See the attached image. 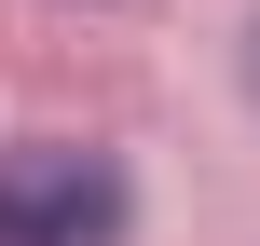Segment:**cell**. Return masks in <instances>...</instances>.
Wrapping results in <instances>:
<instances>
[{
  "label": "cell",
  "mask_w": 260,
  "mask_h": 246,
  "mask_svg": "<svg viewBox=\"0 0 260 246\" xmlns=\"http://www.w3.org/2000/svg\"><path fill=\"white\" fill-rule=\"evenodd\" d=\"M0 246H123V164L82 137L0 151Z\"/></svg>",
  "instance_id": "cell-1"
},
{
  "label": "cell",
  "mask_w": 260,
  "mask_h": 246,
  "mask_svg": "<svg viewBox=\"0 0 260 246\" xmlns=\"http://www.w3.org/2000/svg\"><path fill=\"white\" fill-rule=\"evenodd\" d=\"M247 96H260V27H247Z\"/></svg>",
  "instance_id": "cell-2"
}]
</instances>
